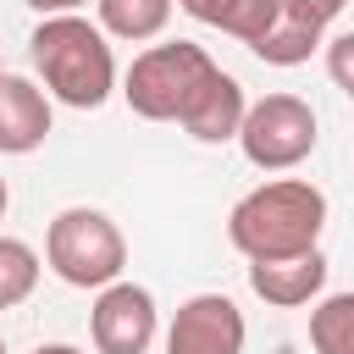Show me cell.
<instances>
[{
    "label": "cell",
    "instance_id": "cell-8",
    "mask_svg": "<svg viewBox=\"0 0 354 354\" xmlns=\"http://www.w3.org/2000/svg\"><path fill=\"white\" fill-rule=\"evenodd\" d=\"M326 11L315 6V0H277V17L266 22V33L249 44L266 66H299V61H310V50L321 44V33H326Z\"/></svg>",
    "mask_w": 354,
    "mask_h": 354
},
{
    "label": "cell",
    "instance_id": "cell-14",
    "mask_svg": "<svg viewBox=\"0 0 354 354\" xmlns=\"http://www.w3.org/2000/svg\"><path fill=\"white\" fill-rule=\"evenodd\" d=\"M310 348L315 354H354V293H332L310 310Z\"/></svg>",
    "mask_w": 354,
    "mask_h": 354
},
{
    "label": "cell",
    "instance_id": "cell-5",
    "mask_svg": "<svg viewBox=\"0 0 354 354\" xmlns=\"http://www.w3.org/2000/svg\"><path fill=\"white\" fill-rule=\"evenodd\" d=\"M315 138H321L315 133V111L299 94H266V100H254L243 111V127H238V144H243L249 166H260V171L299 166L315 149Z\"/></svg>",
    "mask_w": 354,
    "mask_h": 354
},
{
    "label": "cell",
    "instance_id": "cell-16",
    "mask_svg": "<svg viewBox=\"0 0 354 354\" xmlns=\"http://www.w3.org/2000/svg\"><path fill=\"white\" fill-rule=\"evenodd\" d=\"M326 72H332V83L354 100V33H337V39L326 44Z\"/></svg>",
    "mask_w": 354,
    "mask_h": 354
},
{
    "label": "cell",
    "instance_id": "cell-9",
    "mask_svg": "<svg viewBox=\"0 0 354 354\" xmlns=\"http://www.w3.org/2000/svg\"><path fill=\"white\" fill-rule=\"evenodd\" d=\"M249 288L277 310H299L326 288V254L304 249V254H282V260H249Z\"/></svg>",
    "mask_w": 354,
    "mask_h": 354
},
{
    "label": "cell",
    "instance_id": "cell-12",
    "mask_svg": "<svg viewBox=\"0 0 354 354\" xmlns=\"http://www.w3.org/2000/svg\"><path fill=\"white\" fill-rule=\"evenodd\" d=\"M194 22H205V28H221V33H232V39H243V44H254L260 33H266V22L277 17V0H177Z\"/></svg>",
    "mask_w": 354,
    "mask_h": 354
},
{
    "label": "cell",
    "instance_id": "cell-20",
    "mask_svg": "<svg viewBox=\"0 0 354 354\" xmlns=\"http://www.w3.org/2000/svg\"><path fill=\"white\" fill-rule=\"evenodd\" d=\"M6 205H11V194H6V177H0V216H6Z\"/></svg>",
    "mask_w": 354,
    "mask_h": 354
},
{
    "label": "cell",
    "instance_id": "cell-17",
    "mask_svg": "<svg viewBox=\"0 0 354 354\" xmlns=\"http://www.w3.org/2000/svg\"><path fill=\"white\" fill-rule=\"evenodd\" d=\"M28 6H33L39 17H61V11H77L83 0H28Z\"/></svg>",
    "mask_w": 354,
    "mask_h": 354
},
{
    "label": "cell",
    "instance_id": "cell-6",
    "mask_svg": "<svg viewBox=\"0 0 354 354\" xmlns=\"http://www.w3.org/2000/svg\"><path fill=\"white\" fill-rule=\"evenodd\" d=\"M88 332L100 354H149L155 343V299L138 282H105L94 310H88Z\"/></svg>",
    "mask_w": 354,
    "mask_h": 354
},
{
    "label": "cell",
    "instance_id": "cell-10",
    "mask_svg": "<svg viewBox=\"0 0 354 354\" xmlns=\"http://www.w3.org/2000/svg\"><path fill=\"white\" fill-rule=\"evenodd\" d=\"M50 138V94L0 72V155H33Z\"/></svg>",
    "mask_w": 354,
    "mask_h": 354
},
{
    "label": "cell",
    "instance_id": "cell-18",
    "mask_svg": "<svg viewBox=\"0 0 354 354\" xmlns=\"http://www.w3.org/2000/svg\"><path fill=\"white\" fill-rule=\"evenodd\" d=\"M33 354H83V348H72V343H44V348H33Z\"/></svg>",
    "mask_w": 354,
    "mask_h": 354
},
{
    "label": "cell",
    "instance_id": "cell-15",
    "mask_svg": "<svg viewBox=\"0 0 354 354\" xmlns=\"http://www.w3.org/2000/svg\"><path fill=\"white\" fill-rule=\"evenodd\" d=\"M39 288V254L22 238H0V310L22 304Z\"/></svg>",
    "mask_w": 354,
    "mask_h": 354
},
{
    "label": "cell",
    "instance_id": "cell-11",
    "mask_svg": "<svg viewBox=\"0 0 354 354\" xmlns=\"http://www.w3.org/2000/svg\"><path fill=\"white\" fill-rule=\"evenodd\" d=\"M243 111H249V100H243V83L238 77H227L221 66L205 77V88L188 100V111H183V127L199 138V144H227V138H238V127H243Z\"/></svg>",
    "mask_w": 354,
    "mask_h": 354
},
{
    "label": "cell",
    "instance_id": "cell-2",
    "mask_svg": "<svg viewBox=\"0 0 354 354\" xmlns=\"http://www.w3.org/2000/svg\"><path fill=\"white\" fill-rule=\"evenodd\" d=\"M33 66L44 77V88L72 105V111H100L116 88V55L105 44V28L83 22L77 11H61V17H44L33 28Z\"/></svg>",
    "mask_w": 354,
    "mask_h": 354
},
{
    "label": "cell",
    "instance_id": "cell-3",
    "mask_svg": "<svg viewBox=\"0 0 354 354\" xmlns=\"http://www.w3.org/2000/svg\"><path fill=\"white\" fill-rule=\"evenodd\" d=\"M210 72H216V61L199 44L171 39V44H149L144 55H133L122 94H127L133 116H144V122H183L188 100L205 88Z\"/></svg>",
    "mask_w": 354,
    "mask_h": 354
},
{
    "label": "cell",
    "instance_id": "cell-4",
    "mask_svg": "<svg viewBox=\"0 0 354 354\" xmlns=\"http://www.w3.org/2000/svg\"><path fill=\"white\" fill-rule=\"evenodd\" d=\"M44 260L50 271L66 282V288H105L122 277L127 266V238L122 227L105 216V210H88V205H72L50 221L44 232Z\"/></svg>",
    "mask_w": 354,
    "mask_h": 354
},
{
    "label": "cell",
    "instance_id": "cell-7",
    "mask_svg": "<svg viewBox=\"0 0 354 354\" xmlns=\"http://www.w3.org/2000/svg\"><path fill=\"white\" fill-rule=\"evenodd\" d=\"M166 354H243V310L227 293H194L166 326Z\"/></svg>",
    "mask_w": 354,
    "mask_h": 354
},
{
    "label": "cell",
    "instance_id": "cell-13",
    "mask_svg": "<svg viewBox=\"0 0 354 354\" xmlns=\"http://www.w3.org/2000/svg\"><path fill=\"white\" fill-rule=\"evenodd\" d=\"M100 6V28L116 39H155L171 22V0H94Z\"/></svg>",
    "mask_w": 354,
    "mask_h": 354
},
{
    "label": "cell",
    "instance_id": "cell-19",
    "mask_svg": "<svg viewBox=\"0 0 354 354\" xmlns=\"http://www.w3.org/2000/svg\"><path fill=\"white\" fill-rule=\"evenodd\" d=\"M315 6H321L326 17H337V11H343V0H315Z\"/></svg>",
    "mask_w": 354,
    "mask_h": 354
},
{
    "label": "cell",
    "instance_id": "cell-21",
    "mask_svg": "<svg viewBox=\"0 0 354 354\" xmlns=\"http://www.w3.org/2000/svg\"><path fill=\"white\" fill-rule=\"evenodd\" d=\"M0 354H6V343H0Z\"/></svg>",
    "mask_w": 354,
    "mask_h": 354
},
{
    "label": "cell",
    "instance_id": "cell-1",
    "mask_svg": "<svg viewBox=\"0 0 354 354\" xmlns=\"http://www.w3.org/2000/svg\"><path fill=\"white\" fill-rule=\"evenodd\" d=\"M326 227V194L304 177H277L249 188L232 216H227V238L238 254L249 260H282V254H304L321 243Z\"/></svg>",
    "mask_w": 354,
    "mask_h": 354
}]
</instances>
